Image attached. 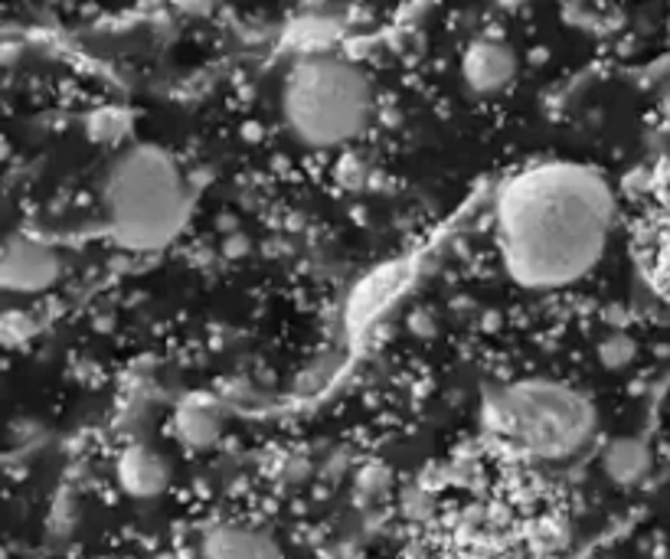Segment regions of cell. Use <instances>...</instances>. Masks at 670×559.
Listing matches in <instances>:
<instances>
[{"label":"cell","instance_id":"cell-1","mask_svg":"<svg viewBox=\"0 0 670 559\" xmlns=\"http://www.w3.org/2000/svg\"><path fill=\"white\" fill-rule=\"evenodd\" d=\"M426 559H556L566 530L559 494L533 462L491 438L451 455L412 494Z\"/></svg>","mask_w":670,"mask_h":559},{"label":"cell","instance_id":"cell-2","mask_svg":"<svg viewBox=\"0 0 670 559\" xmlns=\"http://www.w3.org/2000/svg\"><path fill=\"white\" fill-rule=\"evenodd\" d=\"M611 194L589 167L543 164L511 180L498 207V236L511 276L526 288L583 279L605 252Z\"/></svg>","mask_w":670,"mask_h":559},{"label":"cell","instance_id":"cell-3","mask_svg":"<svg viewBox=\"0 0 670 559\" xmlns=\"http://www.w3.org/2000/svg\"><path fill=\"white\" fill-rule=\"evenodd\" d=\"M488 438L526 462H563L576 455L596 432L593 403L546 380H523L484 400Z\"/></svg>","mask_w":670,"mask_h":559},{"label":"cell","instance_id":"cell-4","mask_svg":"<svg viewBox=\"0 0 670 559\" xmlns=\"http://www.w3.org/2000/svg\"><path fill=\"white\" fill-rule=\"evenodd\" d=\"M112 232L128 249L170 242L187 219V187L177 164L157 147H135L115 161L105 184Z\"/></svg>","mask_w":670,"mask_h":559},{"label":"cell","instance_id":"cell-5","mask_svg":"<svg viewBox=\"0 0 670 559\" xmlns=\"http://www.w3.org/2000/svg\"><path fill=\"white\" fill-rule=\"evenodd\" d=\"M373 115V85L337 56H304L285 82V122L301 141L334 147L357 138Z\"/></svg>","mask_w":670,"mask_h":559},{"label":"cell","instance_id":"cell-6","mask_svg":"<svg viewBox=\"0 0 670 559\" xmlns=\"http://www.w3.org/2000/svg\"><path fill=\"white\" fill-rule=\"evenodd\" d=\"M635 259L645 281L670 301V161L645 184L635 216Z\"/></svg>","mask_w":670,"mask_h":559},{"label":"cell","instance_id":"cell-7","mask_svg":"<svg viewBox=\"0 0 670 559\" xmlns=\"http://www.w3.org/2000/svg\"><path fill=\"white\" fill-rule=\"evenodd\" d=\"M60 276V259L33 239H10L0 249V284L10 291H43Z\"/></svg>","mask_w":670,"mask_h":559},{"label":"cell","instance_id":"cell-8","mask_svg":"<svg viewBox=\"0 0 670 559\" xmlns=\"http://www.w3.org/2000/svg\"><path fill=\"white\" fill-rule=\"evenodd\" d=\"M461 70H464V82L474 92L491 95V92H501L504 85H511V79L517 72V56L511 53V46H504L498 40H478L468 46Z\"/></svg>","mask_w":670,"mask_h":559},{"label":"cell","instance_id":"cell-9","mask_svg":"<svg viewBox=\"0 0 670 559\" xmlns=\"http://www.w3.org/2000/svg\"><path fill=\"white\" fill-rule=\"evenodd\" d=\"M203 559H285L275 540L262 530L220 524L203 540Z\"/></svg>","mask_w":670,"mask_h":559},{"label":"cell","instance_id":"cell-10","mask_svg":"<svg viewBox=\"0 0 670 559\" xmlns=\"http://www.w3.org/2000/svg\"><path fill=\"white\" fill-rule=\"evenodd\" d=\"M167 462L160 455H154L148 448L135 445L118 458V482L132 497H157L167 488Z\"/></svg>","mask_w":670,"mask_h":559},{"label":"cell","instance_id":"cell-11","mask_svg":"<svg viewBox=\"0 0 670 559\" xmlns=\"http://www.w3.org/2000/svg\"><path fill=\"white\" fill-rule=\"evenodd\" d=\"M651 472V452L641 438H615L608 448H605V475L615 482V485H638L645 482Z\"/></svg>","mask_w":670,"mask_h":559},{"label":"cell","instance_id":"cell-12","mask_svg":"<svg viewBox=\"0 0 670 559\" xmlns=\"http://www.w3.org/2000/svg\"><path fill=\"white\" fill-rule=\"evenodd\" d=\"M396 284H399V272L396 269H386V272H376L367 284H360L354 304H350V318L354 324H367L370 318H376V311L396 294Z\"/></svg>","mask_w":670,"mask_h":559},{"label":"cell","instance_id":"cell-13","mask_svg":"<svg viewBox=\"0 0 670 559\" xmlns=\"http://www.w3.org/2000/svg\"><path fill=\"white\" fill-rule=\"evenodd\" d=\"M217 428L220 422L213 413H207L203 406H187L184 413H177V435L193 445V448H203L217 438Z\"/></svg>","mask_w":670,"mask_h":559},{"label":"cell","instance_id":"cell-14","mask_svg":"<svg viewBox=\"0 0 670 559\" xmlns=\"http://www.w3.org/2000/svg\"><path fill=\"white\" fill-rule=\"evenodd\" d=\"M598 356L611 366V370H618V366H625L631 356H635V344L628 341V338H608L601 350H598Z\"/></svg>","mask_w":670,"mask_h":559},{"label":"cell","instance_id":"cell-15","mask_svg":"<svg viewBox=\"0 0 670 559\" xmlns=\"http://www.w3.org/2000/svg\"><path fill=\"white\" fill-rule=\"evenodd\" d=\"M664 559H670V557H664Z\"/></svg>","mask_w":670,"mask_h":559}]
</instances>
